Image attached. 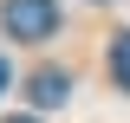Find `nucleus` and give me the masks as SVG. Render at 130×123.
Returning <instances> with one entry per match:
<instances>
[{"label":"nucleus","mask_w":130,"mask_h":123,"mask_svg":"<svg viewBox=\"0 0 130 123\" xmlns=\"http://www.w3.org/2000/svg\"><path fill=\"white\" fill-rule=\"evenodd\" d=\"M0 26L13 32L20 46H39L59 32V0H7L0 7Z\"/></svg>","instance_id":"nucleus-1"},{"label":"nucleus","mask_w":130,"mask_h":123,"mask_svg":"<svg viewBox=\"0 0 130 123\" xmlns=\"http://www.w3.org/2000/svg\"><path fill=\"white\" fill-rule=\"evenodd\" d=\"M26 91H32V104H39V110H59L65 97H72V78L46 65V71H32V84H26Z\"/></svg>","instance_id":"nucleus-2"},{"label":"nucleus","mask_w":130,"mask_h":123,"mask_svg":"<svg viewBox=\"0 0 130 123\" xmlns=\"http://www.w3.org/2000/svg\"><path fill=\"white\" fill-rule=\"evenodd\" d=\"M111 78L130 91V32H117V39H111Z\"/></svg>","instance_id":"nucleus-3"},{"label":"nucleus","mask_w":130,"mask_h":123,"mask_svg":"<svg viewBox=\"0 0 130 123\" xmlns=\"http://www.w3.org/2000/svg\"><path fill=\"white\" fill-rule=\"evenodd\" d=\"M7 84H13V71H7V58H0V91H7Z\"/></svg>","instance_id":"nucleus-4"},{"label":"nucleus","mask_w":130,"mask_h":123,"mask_svg":"<svg viewBox=\"0 0 130 123\" xmlns=\"http://www.w3.org/2000/svg\"><path fill=\"white\" fill-rule=\"evenodd\" d=\"M13 123H32V117H13Z\"/></svg>","instance_id":"nucleus-5"}]
</instances>
